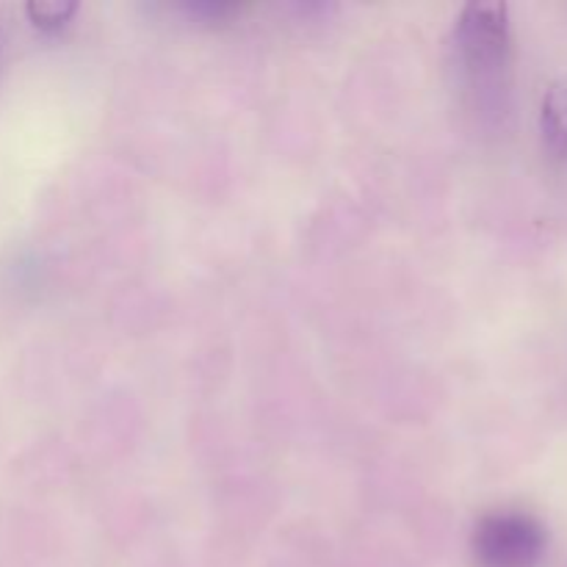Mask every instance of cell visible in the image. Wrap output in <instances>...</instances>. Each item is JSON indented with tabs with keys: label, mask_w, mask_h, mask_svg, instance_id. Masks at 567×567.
Returning <instances> with one entry per match:
<instances>
[{
	"label": "cell",
	"mask_w": 567,
	"mask_h": 567,
	"mask_svg": "<svg viewBox=\"0 0 567 567\" xmlns=\"http://www.w3.org/2000/svg\"><path fill=\"white\" fill-rule=\"evenodd\" d=\"M540 136L548 158L567 164V78H554L543 92Z\"/></svg>",
	"instance_id": "3957f363"
},
{
	"label": "cell",
	"mask_w": 567,
	"mask_h": 567,
	"mask_svg": "<svg viewBox=\"0 0 567 567\" xmlns=\"http://www.w3.org/2000/svg\"><path fill=\"white\" fill-rule=\"evenodd\" d=\"M186 9L192 11V14L205 17V20H225V17L241 11V6H236V3H192V6H186Z\"/></svg>",
	"instance_id": "5b68a950"
},
{
	"label": "cell",
	"mask_w": 567,
	"mask_h": 567,
	"mask_svg": "<svg viewBox=\"0 0 567 567\" xmlns=\"http://www.w3.org/2000/svg\"><path fill=\"white\" fill-rule=\"evenodd\" d=\"M465 66L482 81H498L509 64V9L504 3H468L457 20Z\"/></svg>",
	"instance_id": "7a4b0ae2"
},
{
	"label": "cell",
	"mask_w": 567,
	"mask_h": 567,
	"mask_svg": "<svg viewBox=\"0 0 567 567\" xmlns=\"http://www.w3.org/2000/svg\"><path fill=\"white\" fill-rule=\"evenodd\" d=\"M78 11L75 0H31L25 6L28 20L37 28H61L70 22V17Z\"/></svg>",
	"instance_id": "277c9868"
},
{
	"label": "cell",
	"mask_w": 567,
	"mask_h": 567,
	"mask_svg": "<svg viewBox=\"0 0 567 567\" xmlns=\"http://www.w3.org/2000/svg\"><path fill=\"white\" fill-rule=\"evenodd\" d=\"M548 551V529L526 509H491L471 532L476 567H540Z\"/></svg>",
	"instance_id": "6da1fadb"
}]
</instances>
